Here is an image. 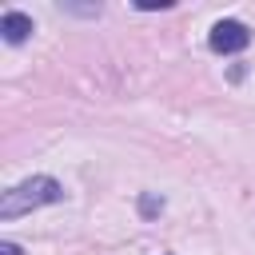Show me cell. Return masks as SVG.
Segmentation results:
<instances>
[{
  "label": "cell",
  "mask_w": 255,
  "mask_h": 255,
  "mask_svg": "<svg viewBox=\"0 0 255 255\" xmlns=\"http://www.w3.org/2000/svg\"><path fill=\"white\" fill-rule=\"evenodd\" d=\"M247 44H251V32H247L243 20H219V24L211 28V52H219V56L243 52Z\"/></svg>",
  "instance_id": "cell-2"
},
{
  "label": "cell",
  "mask_w": 255,
  "mask_h": 255,
  "mask_svg": "<svg viewBox=\"0 0 255 255\" xmlns=\"http://www.w3.org/2000/svg\"><path fill=\"white\" fill-rule=\"evenodd\" d=\"M139 211H143V215H155V211H163V199H155V195H143V199H139Z\"/></svg>",
  "instance_id": "cell-4"
},
{
  "label": "cell",
  "mask_w": 255,
  "mask_h": 255,
  "mask_svg": "<svg viewBox=\"0 0 255 255\" xmlns=\"http://www.w3.org/2000/svg\"><path fill=\"white\" fill-rule=\"evenodd\" d=\"M0 36H4L8 44H24V40L32 36V16H24V12H4V16H0Z\"/></svg>",
  "instance_id": "cell-3"
},
{
  "label": "cell",
  "mask_w": 255,
  "mask_h": 255,
  "mask_svg": "<svg viewBox=\"0 0 255 255\" xmlns=\"http://www.w3.org/2000/svg\"><path fill=\"white\" fill-rule=\"evenodd\" d=\"M64 199V187L52 179V175H32L16 187L4 191L0 199V219H16L24 211H36V207H48V203H60Z\"/></svg>",
  "instance_id": "cell-1"
},
{
  "label": "cell",
  "mask_w": 255,
  "mask_h": 255,
  "mask_svg": "<svg viewBox=\"0 0 255 255\" xmlns=\"http://www.w3.org/2000/svg\"><path fill=\"white\" fill-rule=\"evenodd\" d=\"M0 255H20V247H16V243H8V239H4V243H0Z\"/></svg>",
  "instance_id": "cell-5"
}]
</instances>
